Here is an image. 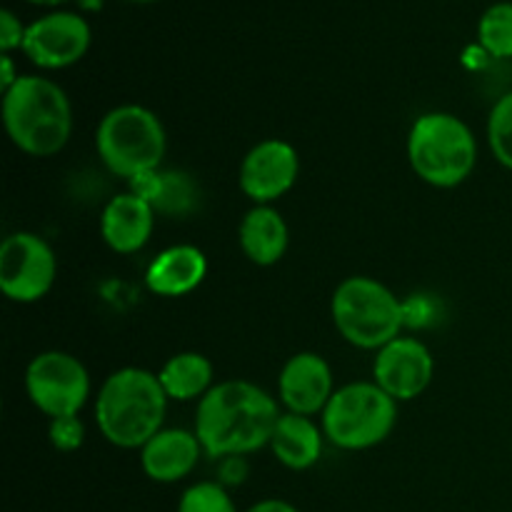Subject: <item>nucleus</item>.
Returning <instances> with one entry per match:
<instances>
[{
  "label": "nucleus",
  "instance_id": "2eb2a0df",
  "mask_svg": "<svg viewBox=\"0 0 512 512\" xmlns=\"http://www.w3.org/2000/svg\"><path fill=\"white\" fill-rule=\"evenodd\" d=\"M203 445L195 430L163 428L140 448V468L153 483H178L198 465Z\"/></svg>",
  "mask_w": 512,
  "mask_h": 512
},
{
  "label": "nucleus",
  "instance_id": "9b49d317",
  "mask_svg": "<svg viewBox=\"0 0 512 512\" xmlns=\"http://www.w3.org/2000/svg\"><path fill=\"white\" fill-rule=\"evenodd\" d=\"M435 373V360L428 345L415 338H395L375 353L373 383L398 403L420 398Z\"/></svg>",
  "mask_w": 512,
  "mask_h": 512
},
{
  "label": "nucleus",
  "instance_id": "f03ea898",
  "mask_svg": "<svg viewBox=\"0 0 512 512\" xmlns=\"http://www.w3.org/2000/svg\"><path fill=\"white\" fill-rule=\"evenodd\" d=\"M168 395L160 378L145 368H120L108 375L95 398V423L115 448H143L163 430Z\"/></svg>",
  "mask_w": 512,
  "mask_h": 512
},
{
  "label": "nucleus",
  "instance_id": "423d86ee",
  "mask_svg": "<svg viewBox=\"0 0 512 512\" xmlns=\"http://www.w3.org/2000/svg\"><path fill=\"white\" fill-rule=\"evenodd\" d=\"M330 315L338 333L350 345L378 353L390 340L400 338L405 305L380 280L368 275L345 278L330 300Z\"/></svg>",
  "mask_w": 512,
  "mask_h": 512
},
{
  "label": "nucleus",
  "instance_id": "0eeeda50",
  "mask_svg": "<svg viewBox=\"0 0 512 512\" xmlns=\"http://www.w3.org/2000/svg\"><path fill=\"white\" fill-rule=\"evenodd\" d=\"M398 423V400L378 383H348L338 388L320 415L325 440L340 450H368L390 438Z\"/></svg>",
  "mask_w": 512,
  "mask_h": 512
},
{
  "label": "nucleus",
  "instance_id": "6e6552de",
  "mask_svg": "<svg viewBox=\"0 0 512 512\" xmlns=\"http://www.w3.org/2000/svg\"><path fill=\"white\" fill-rule=\"evenodd\" d=\"M25 393L30 403L50 420L78 415L90 398V375L75 355L45 350L25 370Z\"/></svg>",
  "mask_w": 512,
  "mask_h": 512
},
{
  "label": "nucleus",
  "instance_id": "dca6fc26",
  "mask_svg": "<svg viewBox=\"0 0 512 512\" xmlns=\"http://www.w3.org/2000/svg\"><path fill=\"white\" fill-rule=\"evenodd\" d=\"M208 275V258L195 245H170L155 255L145 273V285L160 298H183Z\"/></svg>",
  "mask_w": 512,
  "mask_h": 512
},
{
  "label": "nucleus",
  "instance_id": "cd10ccee",
  "mask_svg": "<svg viewBox=\"0 0 512 512\" xmlns=\"http://www.w3.org/2000/svg\"><path fill=\"white\" fill-rule=\"evenodd\" d=\"M133 3H153V0H133Z\"/></svg>",
  "mask_w": 512,
  "mask_h": 512
},
{
  "label": "nucleus",
  "instance_id": "1a4fd4ad",
  "mask_svg": "<svg viewBox=\"0 0 512 512\" xmlns=\"http://www.w3.org/2000/svg\"><path fill=\"white\" fill-rule=\"evenodd\" d=\"M58 278V258L48 240L20 230L0 245V290L13 303H38Z\"/></svg>",
  "mask_w": 512,
  "mask_h": 512
},
{
  "label": "nucleus",
  "instance_id": "aec40b11",
  "mask_svg": "<svg viewBox=\"0 0 512 512\" xmlns=\"http://www.w3.org/2000/svg\"><path fill=\"white\" fill-rule=\"evenodd\" d=\"M480 45L493 58H512V3H495L478 23Z\"/></svg>",
  "mask_w": 512,
  "mask_h": 512
},
{
  "label": "nucleus",
  "instance_id": "bb28decb",
  "mask_svg": "<svg viewBox=\"0 0 512 512\" xmlns=\"http://www.w3.org/2000/svg\"><path fill=\"white\" fill-rule=\"evenodd\" d=\"M28 3H35V5H60V3H68V0H28Z\"/></svg>",
  "mask_w": 512,
  "mask_h": 512
},
{
  "label": "nucleus",
  "instance_id": "a878e982",
  "mask_svg": "<svg viewBox=\"0 0 512 512\" xmlns=\"http://www.w3.org/2000/svg\"><path fill=\"white\" fill-rule=\"evenodd\" d=\"M0 70H3V75H0L3 80H0V85H3V93H5V90H8L10 85L20 78V75H15L13 60H10L8 53H3V58H0Z\"/></svg>",
  "mask_w": 512,
  "mask_h": 512
},
{
  "label": "nucleus",
  "instance_id": "b1692460",
  "mask_svg": "<svg viewBox=\"0 0 512 512\" xmlns=\"http://www.w3.org/2000/svg\"><path fill=\"white\" fill-rule=\"evenodd\" d=\"M25 40V25L15 18L10 10L0 13V50L10 55V50L23 48Z\"/></svg>",
  "mask_w": 512,
  "mask_h": 512
},
{
  "label": "nucleus",
  "instance_id": "393cba45",
  "mask_svg": "<svg viewBox=\"0 0 512 512\" xmlns=\"http://www.w3.org/2000/svg\"><path fill=\"white\" fill-rule=\"evenodd\" d=\"M245 512H298V508L290 503H285V500H280V498H268V500H260V503H255L253 508H248Z\"/></svg>",
  "mask_w": 512,
  "mask_h": 512
},
{
  "label": "nucleus",
  "instance_id": "a211bd4d",
  "mask_svg": "<svg viewBox=\"0 0 512 512\" xmlns=\"http://www.w3.org/2000/svg\"><path fill=\"white\" fill-rule=\"evenodd\" d=\"M325 433L323 425L315 423L308 415L283 413L270 435V450L288 470H308L323 455Z\"/></svg>",
  "mask_w": 512,
  "mask_h": 512
},
{
  "label": "nucleus",
  "instance_id": "20e7f679",
  "mask_svg": "<svg viewBox=\"0 0 512 512\" xmlns=\"http://www.w3.org/2000/svg\"><path fill=\"white\" fill-rule=\"evenodd\" d=\"M413 173L433 188H455L473 175L478 140L470 125L453 113H423L408 135Z\"/></svg>",
  "mask_w": 512,
  "mask_h": 512
},
{
  "label": "nucleus",
  "instance_id": "39448f33",
  "mask_svg": "<svg viewBox=\"0 0 512 512\" xmlns=\"http://www.w3.org/2000/svg\"><path fill=\"white\" fill-rule=\"evenodd\" d=\"M168 138L153 110L143 105H118L100 118L95 150L105 168L118 178L138 180L163 163Z\"/></svg>",
  "mask_w": 512,
  "mask_h": 512
},
{
  "label": "nucleus",
  "instance_id": "ddd939ff",
  "mask_svg": "<svg viewBox=\"0 0 512 512\" xmlns=\"http://www.w3.org/2000/svg\"><path fill=\"white\" fill-rule=\"evenodd\" d=\"M333 393V370L323 355L303 350L288 358L280 370L278 395L288 413L308 415V418L323 415Z\"/></svg>",
  "mask_w": 512,
  "mask_h": 512
},
{
  "label": "nucleus",
  "instance_id": "f8f14e48",
  "mask_svg": "<svg viewBox=\"0 0 512 512\" xmlns=\"http://www.w3.org/2000/svg\"><path fill=\"white\" fill-rule=\"evenodd\" d=\"M88 48L90 25L78 13H48L25 28L23 53L38 68H68L78 63Z\"/></svg>",
  "mask_w": 512,
  "mask_h": 512
},
{
  "label": "nucleus",
  "instance_id": "412c9836",
  "mask_svg": "<svg viewBox=\"0 0 512 512\" xmlns=\"http://www.w3.org/2000/svg\"><path fill=\"white\" fill-rule=\"evenodd\" d=\"M488 145L493 158L512 170V90L493 105L488 118Z\"/></svg>",
  "mask_w": 512,
  "mask_h": 512
},
{
  "label": "nucleus",
  "instance_id": "4be33fe9",
  "mask_svg": "<svg viewBox=\"0 0 512 512\" xmlns=\"http://www.w3.org/2000/svg\"><path fill=\"white\" fill-rule=\"evenodd\" d=\"M178 512H238V508L223 485L195 483L180 498Z\"/></svg>",
  "mask_w": 512,
  "mask_h": 512
},
{
  "label": "nucleus",
  "instance_id": "f3484780",
  "mask_svg": "<svg viewBox=\"0 0 512 512\" xmlns=\"http://www.w3.org/2000/svg\"><path fill=\"white\" fill-rule=\"evenodd\" d=\"M238 240L240 250H243L250 263L260 265V268H270V265L280 263L285 250H288V223L273 205H255L240 220Z\"/></svg>",
  "mask_w": 512,
  "mask_h": 512
},
{
  "label": "nucleus",
  "instance_id": "4468645a",
  "mask_svg": "<svg viewBox=\"0 0 512 512\" xmlns=\"http://www.w3.org/2000/svg\"><path fill=\"white\" fill-rule=\"evenodd\" d=\"M155 228V208L140 193H120L108 200L100 215V235L118 255H133L145 248Z\"/></svg>",
  "mask_w": 512,
  "mask_h": 512
},
{
  "label": "nucleus",
  "instance_id": "6ab92c4d",
  "mask_svg": "<svg viewBox=\"0 0 512 512\" xmlns=\"http://www.w3.org/2000/svg\"><path fill=\"white\" fill-rule=\"evenodd\" d=\"M213 375V363L203 353L185 350V353L173 355L160 368L158 378L170 400L188 403V400H203L210 393V388H213Z\"/></svg>",
  "mask_w": 512,
  "mask_h": 512
},
{
  "label": "nucleus",
  "instance_id": "f257e3e1",
  "mask_svg": "<svg viewBox=\"0 0 512 512\" xmlns=\"http://www.w3.org/2000/svg\"><path fill=\"white\" fill-rule=\"evenodd\" d=\"M278 400L250 380L213 385L195 410V435L208 458L248 455L270 443L280 418Z\"/></svg>",
  "mask_w": 512,
  "mask_h": 512
},
{
  "label": "nucleus",
  "instance_id": "9d476101",
  "mask_svg": "<svg viewBox=\"0 0 512 512\" xmlns=\"http://www.w3.org/2000/svg\"><path fill=\"white\" fill-rule=\"evenodd\" d=\"M300 175L298 150L280 138L260 140L240 163V190L255 205H270L283 198Z\"/></svg>",
  "mask_w": 512,
  "mask_h": 512
},
{
  "label": "nucleus",
  "instance_id": "5701e85b",
  "mask_svg": "<svg viewBox=\"0 0 512 512\" xmlns=\"http://www.w3.org/2000/svg\"><path fill=\"white\" fill-rule=\"evenodd\" d=\"M48 438L53 443L55 450L60 453H73L83 445L85 438V428L80 423L78 415H68V418H55L50 420V428H48Z\"/></svg>",
  "mask_w": 512,
  "mask_h": 512
},
{
  "label": "nucleus",
  "instance_id": "7ed1b4c3",
  "mask_svg": "<svg viewBox=\"0 0 512 512\" xmlns=\"http://www.w3.org/2000/svg\"><path fill=\"white\" fill-rule=\"evenodd\" d=\"M3 123L15 148L33 158H50L68 145L73 108L58 83L20 75L3 93Z\"/></svg>",
  "mask_w": 512,
  "mask_h": 512
}]
</instances>
